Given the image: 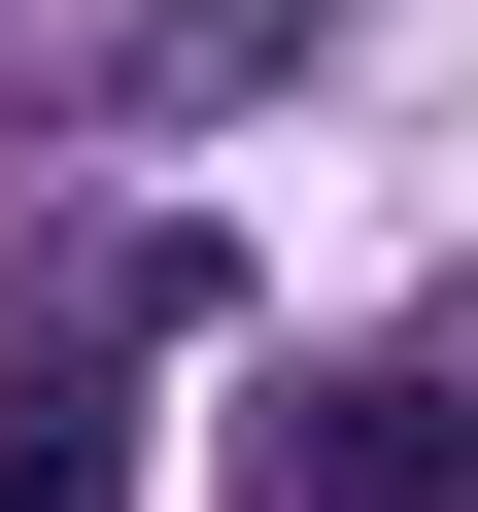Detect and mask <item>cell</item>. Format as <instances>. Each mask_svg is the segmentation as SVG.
<instances>
[{
	"label": "cell",
	"mask_w": 478,
	"mask_h": 512,
	"mask_svg": "<svg viewBox=\"0 0 478 512\" xmlns=\"http://www.w3.org/2000/svg\"><path fill=\"white\" fill-rule=\"evenodd\" d=\"M274 512H478V410L444 376H308L274 410Z\"/></svg>",
	"instance_id": "2"
},
{
	"label": "cell",
	"mask_w": 478,
	"mask_h": 512,
	"mask_svg": "<svg viewBox=\"0 0 478 512\" xmlns=\"http://www.w3.org/2000/svg\"><path fill=\"white\" fill-rule=\"evenodd\" d=\"M205 308V239H69V342L0 376V512H137V342Z\"/></svg>",
	"instance_id": "1"
}]
</instances>
